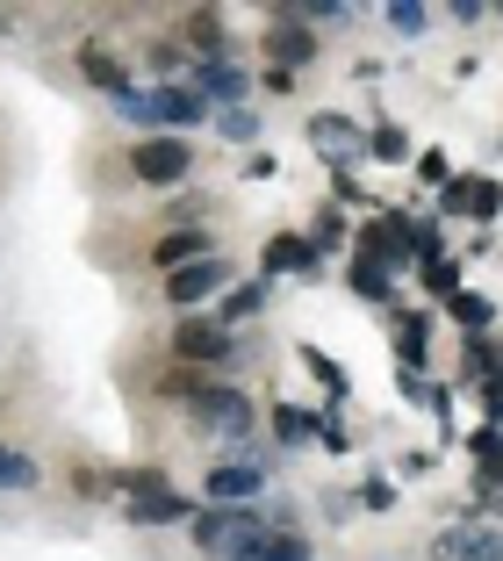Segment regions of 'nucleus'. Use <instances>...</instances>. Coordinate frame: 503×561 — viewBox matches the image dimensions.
I'll use <instances>...</instances> for the list:
<instances>
[{"instance_id": "nucleus-1", "label": "nucleus", "mask_w": 503, "mask_h": 561, "mask_svg": "<svg viewBox=\"0 0 503 561\" xmlns=\"http://www.w3.org/2000/svg\"><path fill=\"white\" fill-rule=\"evenodd\" d=\"M187 526H195V547H202V554H216V561H252V554H260V540H266L260 512H209V504H202Z\"/></svg>"}, {"instance_id": "nucleus-2", "label": "nucleus", "mask_w": 503, "mask_h": 561, "mask_svg": "<svg viewBox=\"0 0 503 561\" xmlns=\"http://www.w3.org/2000/svg\"><path fill=\"white\" fill-rule=\"evenodd\" d=\"M187 411H195V425H209L224 446L252 439V397H244V389H230V381H209V389H195V397H187Z\"/></svg>"}, {"instance_id": "nucleus-3", "label": "nucleus", "mask_w": 503, "mask_h": 561, "mask_svg": "<svg viewBox=\"0 0 503 561\" xmlns=\"http://www.w3.org/2000/svg\"><path fill=\"white\" fill-rule=\"evenodd\" d=\"M260 496H266L260 461H216L209 476H202V504H209V512H252Z\"/></svg>"}, {"instance_id": "nucleus-4", "label": "nucleus", "mask_w": 503, "mask_h": 561, "mask_svg": "<svg viewBox=\"0 0 503 561\" xmlns=\"http://www.w3.org/2000/svg\"><path fill=\"white\" fill-rule=\"evenodd\" d=\"M130 165H137V181H151V187H180L195 173V145L187 137H137Z\"/></svg>"}, {"instance_id": "nucleus-5", "label": "nucleus", "mask_w": 503, "mask_h": 561, "mask_svg": "<svg viewBox=\"0 0 503 561\" xmlns=\"http://www.w3.org/2000/svg\"><path fill=\"white\" fill-rule=\"evenodd\" d=\"M432 561H503V526H482V518L446 526L432 540Z\"/></svg>"}, {"instance_id": "nucleus-6", "label": "nucleus", "mask_w": 503, "mask_h": 561, "mask_svg": "<svg viewBox=\"0 0 503 561\" xmlns=\"http://www.w3.org/2000/svg\"><path fill=\"white\" fill-rule=\"evenodd\" d=\"M130 518H137V526H187V518H195V496H173L159 476H137Z\"/></svg>"}, {"instance_id": "nucleus-7", "label": "nucleus", "mask_w": 503, "mask_h": 561, "mask_svg": "<svg viewBox=\"0 0 503 561\" xmlns=\"http://www.w3.org/2000/svg\"><path fill=\"white\" fill-rule=\"evenodd\" d=\"M309 145H317V159H331V165L367 159V130L345 123V116H309Z\"/></svg>"}, {"instance_id": "nucleus-8", "label": "nucleus", "mask_w": 503, "mask_h": 561, "mask_svg": "<svg viewBox=\"0 0 503 561\" xmlns=\"http://www.w3.org/2000/svg\"><path fill=\"white\" fill-rule=\"evenodd\" d=\"M224 280H230V260H216V252H209V260H195V266H180V274H165V296H173L180 310H195V302H209Z\"/></svg>"}, {"instance_id": "nucleus-9", "label": "nucleus", "mask_w": 503, "mask_h": 561, "mask_svg": "<svg viewBox=\"0 0 503 561\" xmlns=\"http://www.w3.org/2000/svg\"><path fill=\"white\" fill-rule=\"evenodd\" d=\"M266 58H274V72H295V66H309V58H317V36L302 30V15H295V8H281L274 36H266Z\"/></svg>"}, {"instance_id": "nucleus-10", "label": "nucleus", "mask_w": 503, "mask_h": 561, "mask_svg": "<svg viewBox=\"0 0 503 561\" xmlns=\"http://www.w3.org/2000/svg\"><path fill=\"white\" fill-rule=\"evenodd\" d=\"M173 353H180V360H202V367H209V360H230V331L209 324V317H187V324L173 331Z\"/></svg>"}, {"instance_id": "nucleus-11", "label": "nucleus", "mask_w": 503, "mask_h": 561, "mask_svg": "<svg viewBox=\"0 0 503 561\" xmlns=\"http://www.w3.org/2000/svg\"><path fill=\"white\" fill-rule=\"evenodd\" d=\"M187 87H195L202 101H224V108H244V94H252V80H244L238 66H202V58H195V80Z\"/></svg>"}, {"instance_id": "nucleus-12", "label": "nucleus", "mask_w": 503, "mask_h": 561, "mask_svg": "<svg viewBox=\"0 0 503 561\" xmlns=\"http://www.w3.org/2000/svg\"><path fill=\"white\" fill-rule=\"evenodd\" d=\"M187 50H202V66H230V36H224V15L216 8H202V15H187Z\"/></svg>"}, {"instance_id": "nucleus-13", "label": "nucleus", "mask_w": 503, "mask_h": 561, "mask_svg": "<svg viewBox=\"0 0 503 561\" xmlns=\"http://www.w3.org/2000/svg\"><path fill=\"white\" fill-rule=\"evenodd\" d=\"M260 266H266V274H317V245L295 238V231H281V238H266Z\"/></svg>"}, {"instance_id": "nucleus-14", "label": "nucleus", "mask_w": 503, "mask_h": 561, "mask_svg": "<svg viewBox=\"0 0 503 561\" xmlns=\"http://www.w3.org/2000/svg\"><path fill=\"white\" fill-rule=\"evenodd\" d=\"M468 454H475V468H482L475 490H496V482H503V425H475L468 432Z\"/></svg>"}, {"instance_id": "nucleus-15", "label": "nucleus", "mask_w": 503, "mask_h": 561, "mask_svg": "<svg viewBox=\"0 0 503 561\" xmlns=\"http://www.w3.org/2000/svg\"><path fill=\"white\" fill-rule=\"evenodd\" d=\"M424 353H432V317H424V310H403V317H396V360H403V367H424Z\"/></svg>"}, {"instance_id": "nucleus-16", "label": "nucleus", "mask_w": 503, "mask_h": 561, "mask_svg": "<svg viewBox=\"0 0 503 561\" xmlns=\"http://www.w3.org/2000/svg\"><path fill=\"white\" fill-rule=\"evenodd\" d=\"M345 280H353V296H359V302H389V296H396L389 266L374 260V252H353V274H345Z\"/></svg>"}, {"instance_id": "nucleus-17", "label": "nucleus", "mask_w": 503, "mask_h": 561, "mask_svg": "<svg viewBox=\"0 0 503 561\" xmlns=\"http://www.w3.org/2000/svg\"><path fill=\"white\" fill-rule=\"evenodd\" d=\"M151 260H159L165 274H180V266L209 260V238H202V231H173V238H159V252H151Z\"/></svg>"}, {"instance_id": "nucleus-18", "label": "nucleus", "mask_w": 503, "mask_h": 561, "mask_svg": "<svg viewBox=\"0 0 503 561\" xmlns=\"http://www.w3.org/2000/svg\"><path fill=\"white\" fill-rule=\"evenodd\" d=\"M446 310H454V324L468 331V339H489V324H496V302H489V296H475V288H460V296L446 302Z\"/></svg>"}, {"instance_id": "nucleus-19", "label": "nucleus", "mask_w": 503, "mask_h": 561, "mask_svg": "<svg viewBox=\"0 0 503 561\" xmlns=\"http://www.w3.org/2000/svg\"><path fill=\"white\" fill-rule=\"evenodd\" d=\"M80 72H87V80H94V87H101L108 101H115V94H130V87H137L130 72H123V66L108 58V50H80Z\"/></svg>"}, {"instance_id": "nucleus-20", "label": "nucleus", "mask_w": 503, "mask_h": 561, "mask_svg": "<svg viewBox=\"0 0 503 561\" xmlns=\"http://www.w3.org/2000/svg\"><path fill=\"white\" fill-rule=\"evenodd\" d=\"M482 209V173H454L438 187V216H475Z\"/></svg>"}, {"instance_id": "nucleus-21", "label": "nucleus", "mask_w": 503, "mask_h": 561, "mask_svg": "<svg viewBox=\"0 0 503 561\" xmlns=\"http://www.w3.org/2000/svg\"><path fill=\"white\" fill-rule=\"evenodd\" d=\"M418 280H424V296H446V302H454L460 296V260H446V252H438V260L418 266Z\"/></svg>"}, {"instance_id": "nucleus-22", "label": "nucleus", "mask_w": 503, "mask_h": 561, "mask_svg": "<svg viewBox=\"0 0 503 561\" xmlns=\"http://www.w3.org/2000/svg\"><path fill=\"white\" fill-rule=\"evenodd\" d=\"M274 439L281 446H309V439H317V417L295 411V403H281V411H274Z\"/></svg>"}, {"instance_id": "nucleus-23", "label": "nucleus", "mask_w": 503, "mask_h": 561, "mask_svg": "<svg viewBox=\"0 0 503 561\" xmlns=\"http://www.w3.org/2000/svg\"><path fill=\"white\" fill-rule=\"evenodd\" d=\"M367 159H389V165H403V159H410V137L396 130V123H374V130H367Z\"/></svg>"}, {"instance_id": "nucleus-24", "label": "nucleus", "mask_w": 503, "mask_h": 561, "mask_svg": "<svg viewBox=\"0 0 503 561\" xmlns=\"http://www.w3.org/2000/svg\"><path fill=\"white\" fill-rule=\"evenodd\" d=\"M260 302H266V288H260V280H252V288H230V296H224V317H216V324H244V317H260Z\"/></svg>"}, {"instance_id": "nucleus-25", "label": "nucleus", "mask_w": 503, "mask_h": 561, "mask_svg": "<svg viewBox=\"0 0 503 561\" xmlns=\"http://www.w3.org/2000/svg\"><path fill=\"white\" fill-rule=\"evenodd\" d=\"M302 360H309V375L331 389V403H345V389H353V381H345V367L331 360V353H317V346H302Z\"/></svg>"}, {"instance_id": "nucleus-26", "label": "nucleus", "mask_w": 503, "mask_h": 561, "mask_svg": "<svg viewBox=\"0 0 503 561\" xmlns=\"http://www.w3.org/2000/svg\"><path fill=\"white\" fill-rule=\"evenodd\" d=\"M252 561H309V547L295 540V533H266V540H260V554H252Z\"/></svg>"}, {"instance_id": "nucleus-27", "label": "nucleus", "mask_w": 503, "mask_h": 561, "mask_svg": "<svg viewBox=\"0 0 503 561\" xmlns=\"http://www.w3.org/2000/svg\"><path fill=\"white\" fill-rule=\"evenodd\" d=\"M389 30L424 36V30H432V8H418V0H396V8H389Z\"/></svg>"}, {"instance_id": "nucleus-28", "label": "nucleus", "mask_w": 503, "mask_h": 561, "mask_svg": "<svg viewBox=\"0 0 503 561\" xmlns=\"http://www.w3.org/2000/svg\"><path fill=\"white\" fill-rule=\"evenodd\" d=\"M30 482H36L30 454H0V490H30Z\"/></svg>"}, {"instance_id": "nucleus-29", "label": "nucleus", "mask_w": 503, "mask_h": 561, "mask_svg": "<svg viewBox=\"0 0 503 561\" xmlns=\"http://www.w3.org/2000/svg\"><path fill=\"white\" fill-rule=\"evenodd\" d=\"M216 130H224L230 145H244V137H260V116H252V108H224V116H216Z\"/></svg>"}, {"instance_id": "nucleus-30", "label": "nucleus", "mask_w": 503, "mask_h": 561, "mask_svg": "<svg viewBox=\"0 0 503 561\" xmlns=\"http://www.w3.org/2000/svg\"><path fill=\"white\" fill-rule=\"evenodd\" d=\"M339 238H345L339 209H317V224H309V245H317V252H331V245H339Z\"/></svg>"}, {"instance_id": "nucleus-31", "label": "nucleus", "mask_w": 503, "mask_h": 561, "mask_svg": "<svg viewBox=\"0 0 503 561\" xmlns=\"http://www.w3.org/2000/svg\"><path fill=\"white\" fill-rule=\"evenodd\" d=\"M353 496L367 504V512H389V504H396V482H389V476H367V482H359Z\"/></svg>"}, {"instance_id": "nucleus-32", "label": "nucleus", "mask_w": 503, "mask_h": 561, "mask_svg": "<svg viewBox=\"0 0 503 561\" xmlns=\"http://www.w3.org/2000/svg\"><path fill=\"white\" fill-rule=\"evenodd\" d=\"M418 181H424V187H446V181H454V165H446V151H424V159H418Z\"/></svg>"}, {"instance_id": "nucleus-33", "label": "nucleus", "mask_w": 503, "mask_h": 561, "mask_svg": "<svg viewBox=\"0 0 503 561\" xmlns=\"http://www.w3.org/2000/svg\"><path fill=\"white\" fill-rule=\"evenodd\" d=\"M496 209H503V181H489V173H482V209H475V224H489Z\"/></svg>"}]
</instances>
